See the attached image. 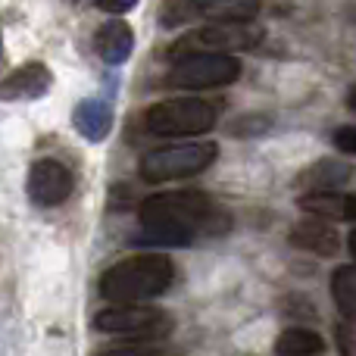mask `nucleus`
Wrapping results in <instances>:
<instances>
[{
    "label": "nucleus",
    "instance_id": "6e6552de",
    "mask_svg": "<svg viewBox=\"0 0 356 356\" xmlns=\"http://www.w3.org/2000/svg\"><path fill=\"white\" fill-rule=\"evenodd\" d=\"M72 194V172L60 160H35L29 169V197L38 207H60Z\"/></svg>",
    "mask_w": 356,
    "mask_h": 356
},
{
    "label": "nucleus",
    "instance_id": "f8f14e48",
    "mask_svg": "<svg viewBox=\"0 0 356 356\" xmlns=\"http://www.w3.org/2000/svg\"><path fill=\"white\" fill-rule=\"evenodd\" d=\"M72 122L88 141L100 144L113 129V110L106 100H81L72 113Z\"/></svg>",
    "mask_w": 356,
    "mask_h": 356
},
{
    "label": "nucleus",
    "instance_id": "aec40b11",
    "mask_svg": "<svg viewBox=\"0 0 356 356\" xmlns=\"http://www.w3.org/2000/svg\"><path fill=\"white\" fill-rule=\"evenodd\" d=\"M347 106H350V110L356 113V85L350 88V94H347Z\"/></svg>",
    "mask_w": 356,
    "mask_h": 356
},
{
    "label": "nucleus",
    "instance_id": "412c9836",
    "mask_svg": "<svg viewBox=\"0 0 356 356\" xmlns=\"http://www.w3.org/2000/svg\"><path fill=\"white\" fill-rule=\"evenodd\" d=\"M347 241H350V257H353V263H356V228L350 232V238H347Z\"/></svg>",
    "mask_w": 356,
    "mask_h": 356
},
{
    "label": "nucleus",
    "instance_id": "4468645a",
    "mask_svg": "<svg viewBox=\"0 0 356 356\" xmlns=\"http://www.w3.org/2000/svg\"><path fill=\"white\" fill-rule=\"evenodd\" d=\"M322 350H325L322 334L309 332V328H288V332H282L275 341L278 356H319Z\"/></svg>",
    "mask_w": 356,
    "mask_h": 356
},
{
    "label": "nucleus",
    "instance_id": "39448f33",
    "mask_svg": "<svg viewBox=\"0 0 356 356\" xmlns=\"http://www.w3.org/2000/svg\"><path fill=\"white\" fill-rule=\"evenodd\" d=\"M263 41V29L253 22H213L181 35L169 47L172 60H181L188 54H234V50H250Z\"/></svg>",
    "mask_w": 356,
    "mask_h": 356
},
{
    "label": "nucleus",
    "instance_id": "4be33fe9",
    "mask_svg": "<svg viewBox=\"0 0 356 356\" xmlns=\"http://www.w3.org/2000/svg\"><path fill=\"white\" fill-rule=\"evenodd\" d=\"M194 3H197V0H194Z\"/></svg>",
    "mask_w": 356,
    "mask_h": 356
},
{
    "label": "nucleus",
    "instance_id": "20e7f679",
    "mask_svg": "<svg viewBox=\"0 0 356 356\" xmlns=\"http://www.w3.org/2000/svg\"><path fill=\"white\" fill-rule=\"evenodd\" d=\"M219 156V147L213 141H188V144H169L144 154L141 160V178L147 184L178 181V178L200 175L209 169Z\"/></svg>",
    "mask_w": 356,
    "mask_h": 356
},
{
    "label": "nucleus",
    "instance_id": "dca6fc26",
    "mask_svg": "<svg viewBox=\"0 0 356 356\" xmlns=\"http://www.w3.org/2000/svg\"><path fill=\"white\" fill-rule=\"evenodd\" d=\"M97 356H160V347L144 344V341L138 338V341H131V344L110 347V350H104V353H97Z\"/></svg>",
    "mask_w": 356,
    "mask_h": 356
},
{
    "label": "nucleus",
    "instance_id": "ddd939ff",
    "mask_svg": "<svg viewBox=\"0 0 356 356\" xmlns=\"http://www.w3.org/2000/svg\"><path fill=\"white\" fill-rule=\"evenodd\" d=\"M350 181V166H341L338 160H322L316 166H309V172H303L297 178V184L313 191H338L341 184Z\"/></svg>",
    "mask_w": 356,
    "mask_h": 356
},
{
    "label": "nucleus",
    "instance_id": "f03ea898",
    "mask_svg": "<svg viewBox=\"0 0 356 356\" xmlns=\"http://www.w3.org/2000/svg\"><path fill=\"white\" fill-rule=\"evenodd\" d=\"M175 278V266L163 253H141L110 266L100 275V297L110 303H147L166 294Z\"/></svg>",
    "mask_w": 356,
    "mask_h": 356
},
{
    "label": "nucleus",
    "instance_id": "423d86ee",
    "mask_svg": "<svg viewBox=\"0 0 356 356\" xmlns=\"http://www.w3.org/2000/svg\"><path fill=\"white\" fill-rule=\"evenodd\" d=\"M241 60L232 54H188L175 60L169 69L166 85L184 88V91H203V88H222L238 81Z\"/></svg>",
    "mask_w": 356,
    "mask_h": 356
},
{
    "label": "nucleus",
    "instance_id": "2eb2a0df",
    "mask_svg": "<svg viewBox=\"0 0 356 356\" xmlns=\"http://www.w3.org/2000/svg\"><path fill=\"white\" fill-rule=\"evenodd\" d=\"M332 297L338 309L356 322V266H338L332 275Z\"/></svg>",
    "mask_w": 356,
    "mask_h": 356
},
{
    "label": "nucleus",
    "instance_id": "9d476101",
    "mask_svg": "<svg viewBox=\"0 0 356 356\" xmlns=\"http://www.w3.org/2000/svg\"><path fill=\"white\" fill-rule=\"evenodd\" d=\"M50 81L54 79H50L44 63H25V66L13 69V72L6 75L0 94H3V100H35V97L47 94Z\"/></svg>",
    "mask_w": 356,
    "mask_h": 356
},
{
    "label": "nucleus",
    "instance_id": "a211bd4d",
    "mask_svg": "<svg viewBox=\"0 0 356 356\" xmlns=\"http://www.w3.org/2000/svg\"><path fill=\"white\" fill-rule=\"evenodd\" d=\"M334 147L356 156V125H344V129L334 131Z\"/></svg>",
    "mask_w": 356,
    "mask_h": 356
},
{
    "label": "nucleus",
    "instance_id": "f257e3e1",
    "mask_svg": "<svg viewBox=\"0 0 356 356\" xmlns=\"http://www.w3.org/2000/svg\"><path fill=\"white\" fill-rule=\"evenodd\" d=\"M141 232L150 244L166 247H191L203 234L228 232V213L213 207L203 191H175V194H154L138 209Z\"/></svg>",
    "mask_w": 356,
    "mask_h": 356
},
{
    "label": "nucleus",
    "instance_id": "f3484780",
    "mask_svg": "<svg viewBox=\"0 0 356 356\" xmlns=\"http://www.w3.org/2000/svg\"><path fill=\"white\" fill-rule=\"evenodd\" d=\"M338 350L341 356H356V325H338Z\"/></svg>",
    "mask_w": 356,
    "mask_h": 356
},
{
    "label": "nucleus",
    "instance_id": "7ed1b4c3",
    "mask_svg": "<svg viewBox=\"0 0 356 356\" xmlns=\"http://www.w3.org/2000/svg\"><path fill=\"white\" fill-rule=\"evenodd\" d=\"M144 125L160 138H200L216 129V106L200 97L160 100L144 113Z\"/></svg>",
    "mask_w": 356,
    "mask_h": 356
},
{
    "label": "nucleus",
    "instance_id": "1a4fd4ad",
    "mask_svg": "<svg viewBox=\"0 0 356 356\" xmlns=\"http://www.w3.org/2000/svg\"><path fill=\"white\" fill-rule=\"evenodd\" d=\"M291 244L316 253V257H334L341 250V234L322 216H313V219H303L291 228Z\"/></svg>",
    "mask_w": 356,
    "mask_h": 356
},
{
    "label": "nucleus",
    "instance_id": "0eeeda50",
    "mask_svg": "<svg viewBox=\"0 0 356 356\" xmlns=\"http://www.w3.org/2000/svg\"><path fill=\"white\" fill-rule=\"evenodd\" d=\"M94 328L104 334H125V338H141V341H160L169 334V319L160 309H147L138 303H119L113 309H104L94 319Z\"/></svg>",
    "mask_w": 356,
    "mask_h": 356
},
{
    "label": "nucleus",
    "instance_id": "6ab92c4d",
    "mask_svg": "<svg viewBox=\"0 0 356 356\" xmlns=\"http://www.w3.org/2000/svg\"><path fill=\"white\" fill-rule=\"evenodd\" d=\"M97 6L104 13H113V16H119V13H129L138 6V0H97Z\"/></svg>",
    "mask_w": 356,
    "mask_h": 356
},
{
    "label": "nucleus",
    "instance_id": "9b49d317",
    "mask_svg": "<svg viewBox=\"0 0 356 356\" xmlns=\"http://www.w3.org/2000/svg\"><path fill=\"white\" fill-rule=\"evenodd\" d=\"M131 50H135V31H131L129 22L110 19L106 25H100V31H97L100 60L110 63V66H122V63L131 56Z\"/></svg>",
    "mask_w": 356,
    "mask_h": 356
}]
</instances>
